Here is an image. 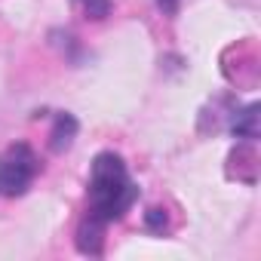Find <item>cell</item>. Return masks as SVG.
I'll return each mask as SVG.
<instances>
[{
    "mask_svg": "<svg viewBox=\"0 0 261 261\" xmlns=\"http://www.w3.org/2000/svg\"><path fill=\"white\" fill-rule=\"evenodd\" d=\"M136 200L139 185L129 178L123 157L114 151H101L89 169V206L77 227V249L83 255H101L108 224L120 221Z\"/></svg>",
    "mask_w": 261,
    "mask_h": 261,
    "instance_id": "6da1fadb",
    "label": "cell"
},
{
    "mask_svg": "<svg viewBox=\"0 0 261 261\" xmlns=\"http://www.w3.org/2000/svg\"><path fill=\"white\" fill-rule=\"evenodd\" d=\"M157 7H160L163 13H175V10H178V0H157Z\"/></svg>",
    "mask_w": 261,
    "mask_h": 261,
    "instance_id": "8992f818",
    "label": "cell"
},
{
    "mask_svg": "<svg viewBox=\"0 0 261 261\" xmlns=\"http://www.w3.org/2000/svg\"><path fill=\"white\" fill-rule=\"evenodd\" d=\"M77 136V120L71 114H56V123H53V133H49V148L53 151H68L71 142Z\"/></svg>",
    "mask_w": 261,
    "mask_h": 261,
    "instance_id": "3957f363",
    "label": "cell"
},
{
    "mask_svg": "<svg viewBox=\"0 0 261 261\" xmlns=\"http://www.w3.org/2000/svg\"><path fill=\"white\" fill-rule=\"evenodd\" d=\"M40 172V160L28 142H16L0 154V197H22Z\"/></svg>",
    "mask_w": 261,
    "mask_h": 261,
    "instance_id": "7a4b0ae2",
    "label": "cell"
},
{
    "mask_svg": "<svg viewBox=\"0 0 261 261\" xmlns=\"http://www.w3.org/2000/svg\"><path fill=\"white\" fill-rule=\"evenodd\" d=\"M233 136L237 139H255L258 136V108L249 105L243 114H237L233 120Z\"/></svg>",
    "mask_w": 261,
    "mask_h": 261,
    "instance_id": "277c9868",
    "label": "cell"
},
{
    "mask_svg": "<svg viewBox=\"0 0 261 261\" xmlns=\"http://www.w3.org/2000/svg\"><path fill=\"white\" fill-rule=\"evenodd\" d=\"M80 4L86 7V13H89L92 19H105L108 10H111V0H80Z\"/></svg>",
    "mask_w": 261,
    "mask_h": 261,
    "instance_id": "5b68a950",
    "label": "cell"
}]
</instances>
